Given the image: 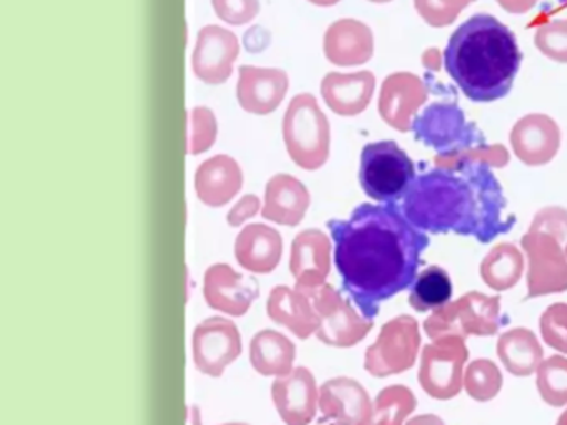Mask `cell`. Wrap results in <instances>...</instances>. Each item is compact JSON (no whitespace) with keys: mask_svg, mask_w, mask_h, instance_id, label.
<instances>
[{"mask_svg":"<svg viewBox=\"0 0 567 425\" xmlns=\"http://www.w3.org/2000/svg\"><path fill=\"white\" fill-rule=\"evenodd\" d=\"M341 284L361 314L373 321L381 302L413 286L430 236L398 203H363L348 219L328 221Z\"/></svg>","mask_w":567,"mask_h":425,"instance_id":"6da1fadb","label":"cell"},{"mask_svg":"<svg viewBox=\"0 0 567 425\" xmlns=\"http://www.w3.org/2000/svg\"><path fill=\"white\" fill-rule=\"evenodd\" d=\"M400 206L421 231L456 232L484 245L516 225L514 216L504 218L506 196L489 163L467 156L417 175Z\"/></svg>","mask_w":567,"mask_h":425,"instance_id":"7a4b0ae2","label":"cell"},{"mask_svg":"<svg viewBox=\"0 0 567 425\" xmlns=\"http://www.w3.org/2000/svg\"><path fill=\"white\" fill-rule=\"evenodd\" d=\"M523 53L509 27L489 13L461 23L450 37L443 63L461 92L477 103L496 102L513 89Z\"/></svg>","mask_w":567,"mask_h":425,"instance_id":"3957f363","label":"cell"},{"mask_svg":"<svg viewBox=\"0 0 567 425\" xmlns=\"http://www.w3.org/2000/svg\"><path fill=\"white\" fill-rule=\"evenodd\" d=\"M288 155L300 168H321L330 156V123L311 93L291 100L284 118Z\"/></svg>","mask_w":567,"mask_h":425,"instance_id":"277c9868","label":"cell"},{"mask_svg":"<svg viewBox=\"0 0 567 425\" xmlns=\"http://www.w3.org/2000/svg\"><path fill=\"white\" fill-rule=\"evenodd\" d=\"M416 179V166L396 142L368 143L361 152L360 185L371 199L400 203Z\"/></svg>","mask_w":567,"mask_h":425,"instance_id":"5b68a950","label":"cell"},{"mask_svg":"<svg viewBox=\"0 0 567 425\" xmlns=\"http://www.w3.org/2000/svg\"><path fill=\"white\" fill-rule=\"evenodd\" d=\"M414 138L437 155L453 158L473 148H486V138L476 123L467 122L456 103H433L414 116Z\"/></svg>","mask_w":567,"mask_h":425,"instance_id":"8992f818","label":"cell"},{"mask_svg":"<svg viewBox=\"0 0 567 425\" xmlns=\"http://www.w3.org/2000/svg\"><path fill=\"white\" fill-rule=\"evenodd\" d=\"M241 352L237 325L224 318L202 322L194 334V357L198 371L218 377Z\"/></svg>","mask_w":567,"mask_h":425,"instance_id":"52a82bcc","label":"cell"},{"mask_svg":"<svg viewBox=\"0 0 567 425\" xmlns=\"http://www.w3.org/2000/svg\"><path fill=\"white\" fill-rule=\"evenodd\" d=\"M240 53L238 37L218 25H207L198 32L192 66L202 82L220 85L234 72V63Z\"/></svg>","mask_w":567,"mask_h":425,"instance_id":"ba28073f","label":"cell"},{"mask_svg":"<svg viewBox=\"0 0 567 425\" xmlns=\"http://www.w3.org/2000/svg\"><path fill=\"white\" fill-rule=\"evenodd\" d=\"M204 292L210 308L244 315L260 296V286L257 279L240 274L228 265H215L205 272Z\"/></svg>","mask_w":567,"mask_h":425,"instance_id":"9c48e42d","label":"cell"},{"mask_svg":"<svg viewBox=\"0 0 567 425\" xmlns=\"http://www.w3.org/2000/svg\"><path fill=\"white\" fill-rule=\"evenodd\" d=\"M288 92L287 72L264 66H240L237 99L245 112L268 115L284 102Z\"/></svg>","mask_w":567,"mask_h":425,"instance_id":"30bf717a","label":"cell"},{"mask_svg":"<svg viewBox=\"0 0 567 425\" xmlns=\"http://www.w3.org/2000/svg\"><path fill=\"white\" fill-rule=\"evenodd\" d=\"M427 90L413 73H393L381 86L380 115L384 122L400 132H408L413 126V115L426 102Z\"/></svg>","mask_w":567,"mask_h":425,"instance_id":"8fae6325","label":"cell"},{"mask_svg":"<svg viewBox=\"0 0 567 425\" xmlns=\"http://www.w3.org/2000/svg\"><path fill=\"white\" fill-rule=\"evenodd\" d=\"M275 405L287 425H308L317 412V384L308 369L298 367L278 377L271 387Z\"/></svg>","mask_w":567,"mask_h":425,"instance_id":"7c38bea8","label":"cell"},{"mask_svg":"<svg viewBox=\"0 0 567 425\" xmlns=\"http://www.w3.org/2000/svg\"><path fill=\"white\" fill-rule=\"evenodd\" d=\"M323 49L334 65H361L373 56V33L370 27L358 20H337L324 33Z\"/></svg>","mask_w":567,"mask_h":425,"instance_id":"4fadbf2b","label":"cell"},{"mask_svg":"<svg viewBox=\"0 0 567 425\" xmlns=\"http://www.w3.org/2000/svg\"><path fill=\"white\" fill-rule=\"evenodd\" d=\"M560 135L554 120L546 115L524 116L511 132V143L520 162L543 165L550 162L559 148Z\"/></svg>","mask_w":567,"mask_h":425,"instance_id":"5bb4252c","label":"cell"},{"mask_svg":"<svg viewBox=\"0 0 567 425\" xmlns=\"http://www.w3.org/2000/svg\"><path fill=\"white\" fill-rule=\"evenodd\" d=\"M330 239L318 229H307L291 245L290 271L297 278V288H317L323 284L330 271Z\"/></svg>","mask_w":567,"mask_h":425,"instance_id":"9a60e30c","label":"cell"},{"mask_svg":"<svg viewBox=\"0 0 567 425\" xmlns=\"http://www.w3.org/2000/svg\"><path fill=\"white\" fill-rule=\"evenodd\" d=\"M244 185V173L231 156L215 155L205 159L195 173V191L208 206L227 205Z\"/></svg>","mask_w":567,"mask_h":425,"instance_id":"2e32d148","label":"cell"},{"mask_svg":"<svg viewBox=\"0 0 567 425\" xmlns=\"http://www.w3.org/2000/svg\"><path fill=\"white\" fill-rule=\"evenodd\" d=\"M377 80L368 70L357 73L331 72L321 82L324 103L338 115L353 116L370 105Z\"/></svg>","mask_w":567,"mask_h":425,"instance_id":"e0dca14e","label":"cell"},{"mask_svg":"<svg viewBox=\"0 0 567 425\" xmlns=\"http://www.w3.org/2000/svg\"><path fill=\"white\" fill-rule=\"evenodd\" d=\"M310 191L291 175H275L265 189L264 218L278 225L297 226L307 215Z\"/></svg>","mask_w":567,"mask_h":425,"instance_id":"ac0fdd59","label":"cell"},{"mask_svg":"<svg viewBox=\"0 0 567 425\" xmlns=\"http://www.w3.org/2000/svg\"><path fill=\"white\" fill-rule=\"evenodd\" d=\"M284 252L280 232L270 226H247L235 242V256L245 269L251 272H271L277 268Z\"/></svg>","mask_w":567,"mask_h":425,"instance_id":"d6986e66","label":"cell"},{"mask_svg":"<svg viewBox=\"0 0 567 425\" xmlns=\"http://www.w3.org/2000/svg\"><path fill=\"white\" fill-rule=\"evenodd\" d=\"M268 315L278 324L287 325L300 339L310 338L320 328V318L310 299L288 286H278L271 291L267 305Z\"/></svg>","mask_w":567,"mask_h":425,"instance_id":"ffe728a7","label":"cell"},{"mask_svg":"<svg viewBox=\"0 0 567 425\" xmlns=\"http://www.w3.org/2000/svg\"><path fill=\"white\" fill-rule=\"evenodd\" d=\"M295 345L280 332L261 331L255 335L250 345L251 365L261 375H284L293 371Z\"/></svg>","mask_w":567,"mask_h":425,"instance_id":"44dd1931","label":"cell"},{"mask_svg":"<svg viewBox=\"0 0 567 425\" xmlns=\"http://www.w3.org/2000/svg\"><path fill=\"white\" fill-rule=\"evenodd\" d=\"M453 284L450 276L440 266H430L417 274L411 286L410 304L420 312L441 308L450 302Z\"/></svg>","mask_w":567,"mask_h":425,"instance_id":"7402d4cb","label":"cell"},{"mask_svg":"<svg viewBox=\"0 0 567 425\" xmlns=\"http://www.w3.org/2000/svg\"><path fill=\"white\" fill-rule=\"evenodd\" d=\"M217 118L207 106H195L188 113L187 153L200 155L208 152L217 139Z\"/></svg>","mask_w":567,"mask_h":425,"instance_id":"603a6c76","label":"cell"},{"mask_svg":"<svg viewBox=\"0 0 567 425\" xmlns=\"http://www.w3.org/2000/svg\"><path fill=\"white\" fill-rule=\"evenodd\" d=\"M351 382L337 379V381L327 382L320 392V408L324 417L333 418L340 424H350L351 422V401H344L350 394Z\"/></svg>","mask_w":567,"mask_h":425,"instance_id":"cb8c5ba5","label":"cell"},{"mask_svg":"<svg viewBox=\"0 0 567 425\" xmlns=\"http://www.w3.org/2000/svg\"><path fill=\"white\" fill-rule=\"evenodd\" d=\"M536 46L557 62H567V20L544 23L536 32Z\"/></svg>","mask_w":567,"mask_h":425,"instance_id":"d4e9b609","label":"cell"},{"mask_svg":"<svg viewBox=\"0 0 567 425\" xmlns=\"http://www.w3.org/2000/svg\"><path fill=\"white\" fill-rule=\"evenodd\" d=\"M417 12L430 25L443 27L453 23L457 13L474 0H414Z\"/></svg>","mask_w":567,"mask_h":425,"instance_id":"484cf974","label":"cell"},{"mask_svg":"<svg viewBox=\"0 0 567 425\" xmlns=\"http://www.w3.org/2000/svg\"><path fill=\"white\" fill-rule=\"evenodd\" d=\"M215 13L230 25H245L260 12V0H212Z\"/></svg>","mask_w":567,"mask_h":425,"instance_id":"4316f807","label":"cell"},{"mask_svg":"<svg viewBox=\"0 0 567 425\" xmlns=\"http://www.w3.org/2000/svg\"><path fill=\"white\" fill-rule=\"evenodd\" d=\"M258 209H260V199L255 195H247L230 209L228 212L227 219L230 222V226H240L241 222L247 221V219L254 218L257 215Z\"/></svg>","mask_w":567,"mask_h":425,"instance_id":"83f0119b","label":"cell"},{"mask_svg":"<svg viewBox=\"0 0 567 425\" xmlns=\"http://www.w3.org/2000/svg\"><path fill=\"white\" fill-rule=\"evenodd\" d=\"M504 10L511 13H524L527 10L533 9L536 6L537 0H496Z\"/></svg>","mask_w":567,"mask_h":425,"instance_id":"f1b7e54d","label":"cell"},{"mask_svg":"<svg viewBox=\"0 0 567 425\" xmlns=\"http://www.w3.org/2000/svg\"><path fill=\"white\" fill-rule=\"evenodd\" d=\"M188 424L200 425V415H198V411L195 407L190 408V415H188Z\"/></svg>","mask_w":567,"mask_h":425,"instance_id":"f546056e","label":"cell"},{"mask_svg":"<svg viewBox=\"0 0 567 425\" xmlns=\"http://www.w3.org/2000/svg\"><path fill=\"white\" fill-rule=\"evenodd\" d=\"M308 2L315 3V6L330 7L340 2V0H308Z\"/></svg>","mask_w":567,"mask_h":425,"instance_id":"4dcf8cb0","label":"cell"},{"mask_svg":"<svg viewBox=\"0 0 567 425\" xmlns=\"http://www.w3.org/2000/svg\"><path fill=\"white\" fill-rule=\"evenodd\" d=\"M370 2L384 3L390 2V0H370Z\"/></svg>","mask_w":567,"mask_h":425,"instance_id":"1f68e13d","label":"cell"},{"mask_svg":"<svg viewBox=\"0 0 567 425\" xmlns=\"http://www.w3.org/2000/svg\"><path fill=\"white\" fill-rule=\"evenodd\" d=\"M228 425H247V424H228Z\"/></svg>","mask_w":567,"mask_h":425,"instance_id":"d6a6232c","label":"cell"}]
</instances>
